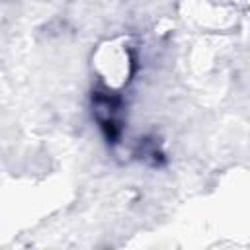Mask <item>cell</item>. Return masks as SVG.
I'll use <instances>...</instances> for the list:
<instances>
[{"label": "cell", "mask_w": 250, "mask_h": 250, "mask_svg": "<svg viewBox=\"0 0 250 250\" xmlns=\"http://www.w3.org/2000/svg\"><path fill=\"white\" fill-rule=\"evenodd\" d=\"M139 156L143 160H146L148 164H152V166H158V164L164 162V154L156 146V141H148V139H143L139 143Z\"/></svg>", "instance_id": "obj_2"}, {"label": "cell", "mask_w": 250, "mask_h": 250, "mask_svg": "<svg viewBox=\"0 0 250 250\" xmlns=\"http://www.w3.org/2000/svg\"><path fill=\"white\" fill-rule=\"evenodd\" d=\"M92 113L107 143L115 145L123 133V98L107 88L92 90Z\"/></svg>", "instance_id": "obj_1"}]
</instances>
